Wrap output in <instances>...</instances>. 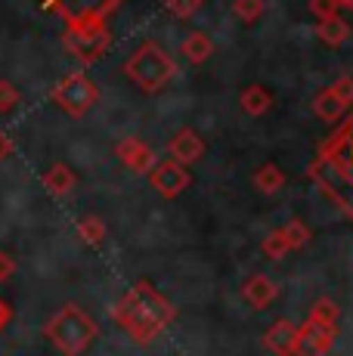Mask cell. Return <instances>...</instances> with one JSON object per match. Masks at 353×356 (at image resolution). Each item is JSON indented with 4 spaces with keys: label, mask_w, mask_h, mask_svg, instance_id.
Segmentation results:
<instances>
[{
    "label": "cell",
    "mask_w": 353,
    "mask_h": 356,
    "mask_svg": "<svg viewBox=\"0 0 353 356\" xmlns=\"http://www.w3.org/2000/svg\"><path fill=\"white\" fill-rule=\"evenodd\" d=\"M263 10H267V3H263V0H233V13L245 25H254L257 19L263 16Z\"/></svg>",
    "instance_id": "cb8c5ba5"
},
{
    "label": "cell",
    "mask_w": 353,
    "mask_h": 356,
    "mask_svg": "<svg viewBox=\"0 0 353 356\" xmlns=\"http://www.w3.org/2000/svg\"><path fill=\"white\" fill-rule=\"evenodd\" d=\"M16 273V264H13L10 254H0V279H10Z\"/></svg>",
    "instance_id": "f546056e"
},
{
    "label": "cell",
    "mask_w": 353,
    "mask_h": 356,
    "mask_svg": "<svg viewBox=\"0 0 353 356\" xmlns=\"http://www.w3.org/2000/svg\"><path fill=\"white\" fill-rule=\"evenodd\" d=\"M310 180L341 214L353 220V115H344V121L335 124L331 136L319 146L310 164Z\"/></svg>",
    "instance_id": "6da1fadb"
},
{
    "label": "cell",
    "mask_w": 353,
    "mask_h": 356,
    "mask_svg": "<svg viewBox=\"0 0 353 356\" xmlns=\"http://www.w3.org/2000/svg\"><path fill=\"white\" fill-rule=\"evenodd\" d=\"M44 332L59 347V353H65V356H81L84 350H90V344L99 338V325L78 304H65L47 323Z\"/></svg>",
    "instance_id": "3957f363"
},
{
    "label": "cell",
    "mask_w": 353,
    "mask_h": 356,
    "mask_svg": "<svg viewBox=\"0 0 353 356\" xmlns=\"http://www.w3.org/2000/svg\"><path fill=\"white\" fill-rule=\"evenodd\" d=\"M263 347L273 356H295L297 353V325L288 319H276L263 332Z\"/></svg>",
    "instance_id": "4fadbf2b"
},
{
    "label": "cell",
    "mask_w": 353,
    "mask_h": 356,
    "mask_svg": "<svg viewBox=\"0 0 353 356\" xmlns=\"http://www.w3.org/2000/svg\"><path fill=\"white\" fill-rule=\"evenodd\" d=\"M180 53H183V59H186V63L202 65V63H208V59H211L214 40L208 38L205 31H189L186 38H183V44H180Z\"/></svg>",
    "instance_id": "5bb4252c"
},
{
    "label": "cell",
    "mask_w": 353,
    "mask_h": 356,
    "mask_svg": "<svg viewBox=\"0 0 353 356\" xmlns=\"http://www.w3.org/2000/svg\"><path fill=\"white\" fill-rule=\"evenodd\" d=\"M338 338V325H316L304 323L297 325V353L295 356H329Z\"/></svg>",
    "instance_id": "30bf717a"
},
{
    "label": "cell",
    "mask_w": 353,
    "mask_h": 356,
    "mask_svg": "<svg viewBox=\"0 0 353 356\" xmlns=\"http://www.w3.org/2000/svg\"><path fill=\"white\" fill-rule=\"evenodd\" d=\"M251 183H254L257 193H263V195H276V193H279V189L285 186V174H282L279 164L267 161V164H261V168L254 170Z\"/></svg>",
    "instance_id": "ac0fdd59"
},
{
    "label": "cell",
    "mask_w": 353,
    "mask_h": 356,
    "mask_svg": "<svg viewBox=\"0 0 353 356\" xmlns=\"http://www.w3.org/2000/svg\"><path fill=\"white\" fill-rule=\"evenodd\" d=\"M261 251H263V257H270V260H282L288 254V242H285V236H282V227L267 232V238L261 242Z\"/></svg>",
    "instance_id": "603a6c76"
},
{
    "label": "cell",
    "mask_w": 353,
    "mask_h": 356,
    "mask_svg": "<svg viewBox=\"0 0 353 356\" xmlns=\"http://www.w3.org/2000/svg\"><path fill=\"white\" fill-rule=\"evenodd\" d=\"M338 316H341V307H338L331 298H319L307 313V319L316 325H338Z\"/></svg>",
    "instance_id": "ffe728a7"
},
{
    "label": "cell",
    "mask_w": 353,
    "mask_h": 356,
    "mask_svg": "<svg viewBox=\"0 0 353 356\" xmlns=\"http://www.w3.org/2000/svg\"><path fill=\"white\" fill-rule=\"evenodd\" d=\"M65 50L78 59L81 65H93L108 53L112 47V31L108 22H90V25H72L65 29Z\"/></svg>",
    "instance_id": "8992f818"
},
{
    "label": "cell",
    "mask_w": 353,
    "mask_h": 356,
    "mask_svg": "<svg viewBox=\"0 0 353 356\" xmlns=\"http://www.w3.org/2000/svg\"><path fill=\"white\" fill-rule=\"evenodd\" d=\"M242 112L251 115V118H261V115H267L270 108H273V93L267 90V87L261 84H251L242 90Z\"/></svg>",
    "instance_id": "e0dca14e"
},
{
    "label": "cell",
    "mask_w": 353,
    "mask_h": 356,
    "mask_svg": "<svg viewBox=\"0 0 353 356\" xmlns=\"http://www.w3.org/2000/svg\"><path fill=\"white\" fill-rule=\"evenodd\" d=\"M167 155H171V161L183 164V168L195 164L205 155V140H202L192 127H180L171 140H167Z\"/></svg>",
    "instance_id": "8fae6325"
},
{
    "label": "cell",
    "mask_w": 353,
    "mask_h": 356,
    "mask_svg": "<svg viewBox=\"0 0 353 356\" xmlns=\"http://www.w3.org/2000/svg\"><path fill=\"white\" fill-rule=\"evenodd\" d=\"M19 99H22V93L16 90V84L13 81H0V115L13 112L19 106Z\"/></svg>",
    "instance_id": "484cf974"
},
{
    "label": "cell",
    "mask_w": 353,
    "mask_h": 356,
    "mask_svg": "<svg viewBox=\"0 0 353 356\" xmlns=\"http://www.w3.org/2000/svg\"><path fill=\"white\" fill-rule=\"evenodd\" d=\"M341 10H347V13H353V0H344V3H341Z\"/></svg>",
    "instance_id": "1f68e13d"
},
{
    "label": "cell",
    "mask_w": 353,
    "mask_h": 356,
    "mask_svg": "<svg viewBox=\"0 0 353 356\" xmlns=\"http://www.w3.org/2000/svg\"><path fill=\"white\" fill-rule=\"evenodd\" d=\"M50 99L63 108L72 118H84L99 99V87L87 78L84 72H72L63 81H56V87L50 90Z\"/></svg>",
    "instance_id": "5b68a950"
},
{
    "label": "cell",
    "mask_w": 353,
    "mask_h": 356,
    "mask_svg": "<svg viewBox=\"0 0 353 356\" xmlns=\"http://www.w3.org/2000/svg\"><path fill=\"white\" fill-rule=\"evenodd\" d=\"M10 316H13V313H10V307H6L3 300H0V332H3V328H6V323H10Z\"/></svg>",
    "instance_id": "4dcf8cb0"
},
{
    "label": "cell",
    "mask_w": 353,
    "mask_h": 356,
    "mask_svg": "<svg viewBox=\"0 0 353 356\" xmlns=\"http://www.w3.org/2000/svg\"><path fill=\"white\" fill-rule=\"evenodd\" d=\"M124 0H40L44 10L59 16L65 25H90V22H108Z\"/></svg>",
    "instance_id": "52a82bcc"
},
{
    "label": "cell",
    "mask_w": 353,
    "mask_h": 356,
    "mask_svg": "<svg viewBox=\"0 0 353 356\" xmlns=\"http://www.w3.org/2000/svg\"><path fill=\"white\" fill-rule=\"evenodd\" d=\"M78 236L84 238L87 245H103V242H106V223L99 220L97 214L84 217V220L78 223Z\"/></svg>",
    "instance_id": "7402d4cb"
},
{
    "label": "cell",
    "mask_w": 353,
    "mask_h": 356,
    "mask_svg": "<svg viewBox=\"0 0 353 356\" xmlns=\"http://www.w3.org/2000/svg\"><path fill=\"white\" fill-rule=\"evenodd\" d=\"M276 298H279V285L267 273H254V276H248L242 282V300H245L251 310H267Z\"/></svg>",
    "instance_id": "7c38bea8"
},
{
    "label": "cell",
    "mask_w": 353,
    "mask_h": 356,
    "mask_svg": "<svg viewBox=\"0 0 353 356\" xmlns=\"http://www.w3.org/2000/svg\"><path fill=\"white\" fill-rule=\"evenodd\" d=\"M329 90L335 93V99L341 102V106H347V108L353 106V78H350V74H344V78H338L335 84L329 87Z\"/></svg>",
    "instance_id": "4316f807"
},
{
    "label": "cell",
    "mask_w": 353,
    "mask_h": 356,
    "mask_svg": "<svg viewBox=\"0 0 353 356\" xmlns=\"http://www.w3.org/2000/svg\"><path fill=\"white\" fill-rule=\"evenodd\" d=\"M282 236H285V242H288V251H301V248H307V242L313 238V232H310V227L304 220H288L282 227Z\"/></svg>",
    "instance_id": "44dd1931"
},
{
    "label": "cell",
    "mask_w": 353,
    "mask_h": 356,
    "mask_svg": "<svg viewBox=\"0 0 353 356\" xmlns=\"http://www.w3.org/2000/svg\"><path fill=\"white\" fill-rule=\"evenodd\" d=\"M165 10L176 19H192L202 10V0H165Z\"/></svg>",
    "instance_id": "d4e9b609"
},
{
    "label": "cell",
    "mask_w": 353,
    "mask_h": 356,
    "mask_svg": "<svg viewBox=\"0 0 353 356\" xmlns=\"http://www.w3.org/2000/svg\"><path fill=\"white\" fill-rule=\"evenodd\" d=\"M316 38L322 40L325 47H331V50H338V47H344V40L350 38V25L344 22L341 16L319 19V22H316Z\"/></svg>",
    "instance_id": "9a60e30c"
},
{
    "label": "cell",
    "mask_w": 353,
    "mask_h": 356,
    "mask_svg": "<svg viewBox=\"0 0 353 356\" xmlns=\"http://www.w3.org/2000/svg\"><path fill=\"white\" fill-rule=\"evenodd\" d=\"M313 115L322 121V124H341L344 115H347V106H341V102L335 99V93L325 87V90L316 93V99H313Z\"/></svg>",
    "instance_id": "2e32d148"
},
{
    "label": "cell",
    "mask_w": 353,
    "mask_h": 356,
    "mask_svg": "<svg viewBox=\"0 0 353 356\" xmlns=\"http://www.w3.org/2000/svg\"><path fill=\"white\" fill-rule=\"evenodd\" d=\"M74 183H78V177H74V170L63 161H56L50 170H44V186L50 189L53 195H69L74 189Z\"/></svg>",
    "instance_id": "d6986e66"
},
{
    "label": "cell",
    "mask_w": 353,
    "mask_h": 356,
    "mask_svg": "<svg viewBox=\"0 0 353 356\" xmlns=\"http://www.w3.org/2000/svg\"><path fill=\"white\" fill-rule=\"evenodd\" d=\"M124 74L140 87L142 93H158L165 84H171L176 74V63L167 56V50L155 40H142L131 59L124 63Z\"/></svg>",
    "instance_id": "277c9868"
},
{
    "label": "cell",
    "mask_w": 353,
    "mask_h": 356,
    "mask_svg": "<svg viewBox=\"0 0 353 356\" xmlns=\"http://www.w3.org/2000/svg\"><path fill=\"white\" fill-rule=\"evenodd\" d=\"M189 183H192V177H189V170L183 168V164L176 161H158L152 168V174H149V186L155 189L161 198H176L183 195L189 189Z\"/></svg>",
    "instance_id": "ba28073f"
},
{
    "label": "cell",
    "mask_w": 353,
    "mask_h": 356,
    "mask_svg": "<svg viewBox=\"0 0 353 356\" xmlns=\"http://www.w3.org/2000/svg\"><path fill=\"white\" fill-rule=\"evenodd\" d=\"M338 10H341V3H338V0H310V13H313L316 19L338 16Z\"/></svg>",
    "instance_id": "83f0119b"
},
{
    "label": "cell",
    "mask_w": 353,
    "mask_h": 356,
    "mask_svg": "<svg viewBox=\"0 0 353 356\" xmlns=\"http://www.w3.org/2000/svg\"><path fill=\"white\" fill-rule=\"evenodd\" d=\"M13 149H16V143H13V136L0 130V161H3V159H10V155H13Z\"/></svg>",
    "instance_id": "f1b7e54d"
},
{
    "label": "cell",
    "mask_w": 353,
    "mask_h": 356,
    "mask_svg": "<svg viewBox=\"0 0 353 356\" xmlns=\"http://www.w3.org/2000/svg\"><path fill=\"white\" fill-rule=\"evenodd\" d=\"M112 316L137 344L146 347L174 323L176 310L152 282L140 279V282H133V289H127L124 298L115 304Z\"/></svg>",
    "instance_id": "7a4b0ae2"
},
{
    "label": "cell",
    "mask_w": 353,
    "mask_h": 356,
    "mask_svg": "<svg viewBox=\"0 0 353 356\" xmlns=\"http://www.w3.org/2000/svg\"><path fill=\"white\" fill-rule=\"evenodd\" d=\"M115 159L124 164L127 170H133V174H142V177H149V174H152V168L158 164V155H155V149L149 146V143H142L140 136H124V140L115 146Z\"/></svg>",
    "instance_id": "9c48e42d"
}]
</instances>
